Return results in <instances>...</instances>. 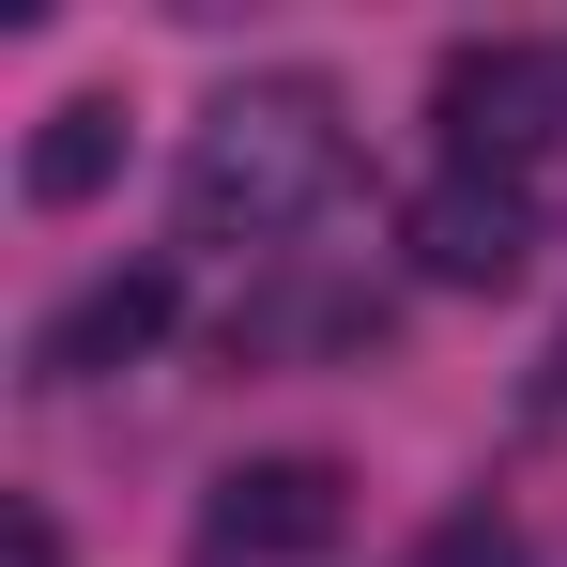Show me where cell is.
<instances>
[{"label":"cell","instance_id":"obj_5","mask_svg":"<svg viewBox=\"0 0 567 567\" xmlns=\"http://www.w3.org/2000/svg\"><path fill=\"white\" fill-rule=\"evenodd\" d=\"M169 261H107V277H78L47 322H31V383H107V369H138L154 338H169Z\"/></svg>","mask_w":567,"mask_h":567},{"label":"cell","instance_id":"obj_1","mask_svg":"<svg viewBox=\"0 0 567 567\" xmlns=\"http://www.w3.org/2000/svg\"><path fill=\"white\" fill-rule=\"evenodd\" d=\"M338 185H353V107H338V78L277 62V78H230L199 107L169 215H185V246H291Z\"/></svg>","mask_w":567,"mask_h":567},{"label":"cell","instance_id":"obj_8","mask_svg":"<svg viewBox=\"0 0 567 567\" xmlns=\"http://www.w3.org/2000/svg\"><path fill=\"white\" fill-rule=\"evenodd\" d=\"M399 567H537V537H522L506 506H445V522H430Z\"/></svg>","mask_w":567,"mask_h":567},{"label":"cell","instance_id":"obj_7","mask_svg":"<svg viewBox=\"0 0 567 567\" xmlns=\"http://www.w3.org/2000/svg\"><path fill=\"white\" fill-rule=\"evenodd\" d=\"M291 338H383L369 291H291V307H246L230 322V353H291Z\"/></svg>","mask_w":567,"mask_h":567},{"label":"cell","instance_id":"obj_3","mask_svg":"<svg viewBox=\"0 0 567 567\" xmlns=\"http://www.w3.org/2000/svg\"><path fill=\"white\" fill-rule=\"evenodd\" d=\"M399 246H414L430 291H506L537 261V199H522V169H430L414 215H399Z\"/></svg>","mask_w":567,"mask_h":567},{"label":"cell","instance_id":"obj_9","mask_svg":"<svg viewBox=\"0 0 567 567\" xmlns=\"http://www.w3.org/2000/svg\"><path fill=\"white\" fill-rule=\"evenodd\" d=\"M16 567H62V537H47V506H16Z\"/></svg>","mask_w":567,"mask_h":567},{"label":"cell","instance_id":"obj_4","mask_svg":"<svg viewBox=\"0 0 567 567\" xmlns=\"http://www.w3.org/2000/svg\"><path fill=\"white\" fill-rule=\"evenodd\" d=\"M430 107H445L461 169H522V154L567 123V62H553V47H506V31H491V47H445V93H430Z\"/></svg>","mask_w":567,"mask_h":567},{"label":"cell","instance_id":"obj_10","mask_svg":"<svg viewBox=\"0 0 567 567\" xmlns=\"http://www.w3.org/2000/svg\"><path fill=\"white\" fill-rule=\"evenodd\" d=\"M553 399H567V338H553Z\"/></svg>","mask_w":567,"mask_h":567},{"label":"cell","instance_id":"obj_6","mask_svg":"<svg viewBox=\"0 0 567 567\" xmlns=\"http://www.w3.org/2000/svg\"><path fill=\"white\" fill-rule=\"evenodd\" d=\"M107 169H123V107L62 93L31 123V154H16V199H31V215H78V199H107Z\"/></svg>","mask_w":567,"mask_h":567},{"label":"cell","instance_id":"obj_2","mask_svg":"<svg viewBox=\"0 0 567 567\" xmlns=\"http://www.w3.org/2000/svg\"><path fill=\"white\" fill-rule=\"evenodd\" d=\"M353 537V475L322 445H277V461H230L215 506H199V567H307Z\"/></svg>","mask_w":567,"mask_h":567}]
</instances>
